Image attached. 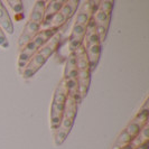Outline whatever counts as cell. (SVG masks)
<instances>
[{"label":"cell","instance_id":"obj_1","mask_svg":"<svg viewBox=\"0 0 149 149\" xmlns=\"http://www.w3.org/2000/svg\"><path fill=\"white\" fill-rule=\"evenodd\" d=\"M99 5H100V1L88 0V1H84L82 6L80 7V10L77 11L74 25L72 27V31L70 35V40H68L70 54L74 53L77 48H80L82 46L88 25H89L90 20L92 19V16L95 13Z\"/></svg>","mask_w":149,"mask_h":149},{"label":"cell","instance_id":"obj_2","mask_svg":"<svg viewBox=\"0 0 149 149\" xmlns=\"http://www.w3.org/2000/svg\"><path fill=\"white\" fill-rule=\"evenodd\" d=\"M60 43H61V36L60 34L57 33L40 49H38L37 52L31 56V58L28 62V64L26 65V67L24 68V71L20 73L22 77L24 79H30V77H33L34 75L36 74L38 71L44 66L45 63L48 61V58L55 53V51L58 48Z\"/></svg>","mask_w":149,"mask_h":149},{"label":"cell","instance_id":"obj_3","mask_svg":"<svg viewBox=\"0 0 149 149\" xmlns=\"http://www.w3.org/2000/svg\"><path fill=\"white\" fill-rule=\"evenodd\" d=\"M57 28H46V29H42L37 35H35L34 37L30 39L27 44L25 45L20 51L19 57H18V70L22 73L26 65L28 64L31 56L37 52L38 49H40L51 38H53L57 33H58Z\"/></svg>","mask_w":149,"mask_h":149},{"label":"cell","instance_id":"obj_4","mask_svg":"<svg viewBox=\"0 0 149 149\" xmlns=\"http://www.w3.org/2000/svg\"><path fill=\"white\" fill-rule=\"evenodd\" d=\"M148 101L143 105L140 111L137 113V116L134 118V120L128 125L126 129L119 134L117 138V141L114 143V149H121L129 145L130 142L134 140V138L138 137L140 134L142 128L148 123Z\"/></svg>","mask_w":149,"mask_h":149},{"label":"cell","instance_id":"obj_5","mask_svg":"<svg viewBox=\"0 0 149 149\" xmlns=\"http://www.w3.org/2000/svg\"><path fill=\"white\" fill-rule=\"evenodd\" d=\"M77 105H79V102L76 100H74L73 97H67L61 123L54 132V141H55L56 146H61L66 140V138L71 132L73 125H74L76 114H77Z\"/></svg>","mask_w":149,"mask_h":149},{"label":"cell","instance_id":"obj_6","mask_svg":"<svg viewBox=\"0 0 149 149\" xmlns=\"http://www.w3.org/2000/svg\"><path fill=\"white\" fill-rule=\"evenodd\" d=\"M46 3H47V1H44V0H38L35 2V6L33 8L31 14L29 16V19H28L25 28L22 30V36H20L19 42H18V45L20 48H22L31 38L40 31Z\"/></svg>","mask_w":149,"mask_h":149},{"label":"cell","instance_id":"obj_7","mask_svg":"<svg viewBox=\"0 0 149 149\" xmlns=\"http://www.w3.org/2000/svg\"><path fill=\"white\" fill-rule=\"evenodd\" d=\"M101 40L97 36V29H95V25L93 19H91L86 28V33L83 39L82 47L85 51V54L88 56L90 66H91V71H94L97 68L99 61H100V56H101Z\"/></svg>","mask_w":149,"mask_h":149},{"label":"cell","instance_id":"obj_8","mask_svg":"<svg viewBox=\"0 0 149 149\" xmlns=\"http://www.w3.org/2000/svg\"><path fill=\"white\" fill-rule=\"evenodd\" d=\"M77 60V83L80 92V101L86 97L91 84V66H90L88 56L82 46L74 52Z\"/></svg>","mask_w":149,"mask_h":149},{"label":"cell","instance_id":"obj_9","mask_svg":"<svg viewBox=\"0 0 149 149\" xmlns=\"http://www.w3.org/2000/svg\"><path fill=\"white\" fill-rule=\"evenodd\" d=\"M113 3L114 2L111 0L100 1L99 7L92 16V19H93L94 25H95L97 34L101 40V43H103L107 38V34H108L110 22H111Z\"/></svg>","mask_w":149,"mask_h":149},{"label":"cell","instance_id":"obj_10","mask_svg":"<svg viewBox=\"0 0 149 149\" xmlns=\"http://www.w3.org/2000/svg\"><path fill=\"white\" fill-rule=\"evenodd\" d=\"M66 100L67 93L65 86H64V82L62 80L60 84L57 85V88L55 89L52 105H51V116H49L51 117V128L53 129L54 132L60 126L63 113H64V109H65Z\"/></svg>","mask_w":149,"mask_h":149},{"label":"cell","instance_id":"obj_11","mask_svg":"<svg viewBox=\"0 0 149 149\" xmlns=\"http://www.w3.org/2000/svg\"><path fill=\"white\" fill-rule=\"evenodd\" d=\"M79 6H80V1L79 0H67V1H65L64 5L60 9V11L53 18V20L48 28H57V29H60L61 26H63L68 19H71L74 16Z\"/></svg>","mask_w":149,"mask_h":149},{"label":"cell","instance_id":"obj_12","mask_svg":"<svg viewBox=\"0 0 149 149\" xmlns=\"http://www.w3.org/2000/svg\"><path fill=\"white\" fill-rule=\"evenodd\" d=\"M64 2H65V0H52V1H48L46 3L43 22H42V28L43 29H46V28L49 27L53 18L60 11V9L64 5Z\"/></svg>","mask_w":149,"mask_h":149},{"label":"cell","instance_id":"obj_13","mask_svg":"<svg viewBox=\"0 0 149 149\" xmlns=\"http://www.w3.org/2000/svg\"><path fill=\"white\" fill-rule=\"evenodd\" d=\"M0 28L3 30L6 34H14V22L10 18V15L8 14V10L3 1L0 0Z\"/></svg>","mask_w":149,"mask_h":149},{"label":"cell","instance_id":"obj_14","mask_svg":"<svg viewBox=\"0 0 149 149\" xmlns=\"http://www.w3.org/2000/svg\"><path fill=\"white\" fill-rule=\"evenodd\" d=\"M71 79H77V60L74 53H71L68 55L64 68L63 80H71Z\"/></svg>","mask_w":149,"mask_h":149},{"label":"cell","instance_id":"obj_15","mask_svg":"<svg viewBox=\"0 0 149 149\" xmlns=\"http://www.w3.org/2000/svg\"><path fill=\"white\" fill-rule=\"evenodd\" d=\"M7 3L13 8V10L17 14H20L24 10V5H22V0H8Z\"/></svg>","mask_w":149,"mask_h":149},{"label":"cell","instance_id":"obj_16","mask_svg":"<svg viewBox=\"0 0 149 149\" xmlns=\"http://www.w3.org/2000/svg\"><path fill=\"white\" fill-rule=\"evenodd\" d=\"M0 46L2 48H8L9 47V42H8L6 34L3 33V30L0 28Z\"/></svg>","mask_w":149,"mask_h":149},{"label":"cell","instance_id":"obj_17","mask_svg":"<svg viewBox=\"0 0 149 149\" xmlns=\"http://www.w3.org/2000/svg\"><path fill=\"white\" fill-rule=\"evenodd\" d=\"M121 149H132V147H131L130 145H127L126 147H123V148H121Z\"/></svg>","mask_w":149,"mask_h":149}]
</instances>
